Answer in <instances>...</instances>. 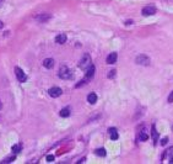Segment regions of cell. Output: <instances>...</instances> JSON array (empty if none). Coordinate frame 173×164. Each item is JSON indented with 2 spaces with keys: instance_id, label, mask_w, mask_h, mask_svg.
<instances>
[{
  "instance_id": "7c38bea8",
  "label": "cell",
  "mask_w": 173,
  "mask_h": 164,
  "mask_svg": "<svg viewBox=\"0 0 173 164\" xmlns=\"http://www.w3.org/2000/svg\"><path fill=\"white\" fill-rule=\"evenodd\" d=\"M87 101H88L90 104H91V105L96 104V102H97V95H96L95 93L88 94V96H87Z\"/></svg>"
},
{
  "instance_id": "2e32d148",
  "label": "cell",
  "mask_w": 173,
  "mask_h": 164,
  "mask_svg": "<svg viewBox=\"0 0 173 164\" xmlns=\"http://www.w3.org/2000/svg\"><path fill=\"white\" fill-rule=\"evenodd\" d=\"M60 116H62V117H69V116H70V109H68V108L63 109V110L60 111Z\"/></svg>"
},
{
  "instance_id": "6da1fadb",
  "label": "cell",
  "mask_w": 173,
  "mask_h": 164,
  "mask_svg": "<svg viewBox=\"0 0 173 164\" xmlns=\"http://www.w3.org/2000/svg\"><path fill=\"white\" fill-rule=\"evenodd\" d=\"M58 75H59L60 79L67 80V79H71L72 78V73L70 72V69L67 67V65H62L59 72H58Z\"/></svg>"
},
{
  "instance_id": "3957f363",
  "label": "cell",
  "mask_w": 173,
  "mask_h": 164,
  "mask_svg": "<svg viewBox=\"0 0 173 164\" xmlns=\"http://www.w3.org/2000/svg\"><path fill=\"white\" fill-rule=\"evenodd\" d=\"M15 75H16V78H17V80L20 81V83H25L26 79H27L26 74H25V72L21 68H19V67H15Z\"/></svg>"
},
{
  "instance_id": "ac0fdd59",
  "label": "cell",
  "mask_w": 173,
  "mask_h": 164,
  "mask_svg": "<svg viewBox=\"0 0 173 164\" xmlns=\"http://www.w3.org/2000/svg\"><path fill=\"white\" fill-rule=\"evenodd\" d=\"M96 154L100 155V157H104L106 155V149L104 148H98V149H96Z\"/></svg>"
},
{
  "instance_id": "4fadbf2b",
  "label": "cell",
  "mask_w": 173,
  "mask_h": 164,
  "mask_svg": "<svg viewBox=\"0 0 173 164\" xmlns=\"http://www.w3.org/2000/svg\"><path fill=\"white\" fill-rule=\"evenodd\" d=\"M109 133H111V139L113 141H117L118 139V132H117V128H109Z\"/></svg>"
},
{
  "instance_id": "7a4b0ae2",
  "label": "cell",
  "mask_w": 173,
  "mask_h": 164,
  "mask_svg": "<svg viewBox=\"0 0 173 164\" xmlns=\"http://www.w3.org/2000/svg\"><path fill=\"white\" fill-rule=\"evenodd\" d=\"M92 65V61H91V57H90V54H84V57L80 59V63H79V67L81 69H87L88 67H91Z\"/></svg>"
},
{
  "instance_id": "603a6c76",
  "label": "cell",
  "mask_w": 173,
  "mask_h": 164,
  "mask_svg": "<svg viewBox=\"0 0 173 164\" xmlns=\"http://www.w3.org/2000/svg\"><path fill=\"white\" fill-rule=\"evenodd\" d=\"M167 141H168V138H167V137H166V138H163L162 141H161V144H162V146H164V144L167 143Z\"/></svg>"
},
{
  "instance_id": "d6986e66",
  "label": "cell",
  "mask_w": 173,
  "mask_h": 164,
  "mask_svg": "<svg viewBox=\"0 0 173 164\" xmlns=\"http://www.w3.org/2000/svg\"><path fill=\"white\" fill-rule=\"evenodd\" d=\"M21 148H22V146H21V144H15V146L12 147V151H14V152H20Z\"/></svg>"
},
{
  "instance_id": "9c48e42d",
  "label": "cell",
  "mask_w": 173,
  "mask_h": 164,
  "mask_svg": "<svg viewBox=\"0 0 173 164\" xmlns=\"http://www.w3.org/2000/svg\"><path fill=\"white\" fill-rule=\"evenodd\" d=\"M54 64H55V62H54L53 58H47V59L43 61V65H44V68H47V69H52L54 67Z\"/></svg>"
},
{
  "instance_id": "9a60e30c",
  "label": "cell",
  "mask_w": 173,
  "mask_h": 164,
  "mask_svg": "<svg viewBox=\"0 0 173 164\" xmlns=\"http://www.w3.org/2000/svg\"><path fill=\"white\" fill-rule=\"evenodd\" d=\"M168 155H171V157H173V147H171V148H168L167 151H164V153H163V155H162V160H164L166 159Z\"/></svg>"
},
{
  "instance_id": "484cf974",
  "label": "cell",
  "mask_w": 173,
  "mask_h": 164,
  "mask_svg": "<svg viewBox=\"0 0 173 164\" xmlns=\"http://www.w3.org/2000/svg\"><path fill=\"white\" fill-rule=\"evenodd\" d=\"M1 109H3V102L0 101V110H1Z\"/></svg>"
},
{
  "instance_id": "4316f807",
  "label": "cell",
  "mask_w": 173,
  "mask_h": 164,
  "mask_svg": "<svg viewBox=\"0 0 173 164\" xmlns=\"http://www.w3.org/2000/svg\"><path fill=\"white\" fill-rule=\"evenodd\" d=\"M1 27H3V22H1V21H0V29H1Z\"/></svg>"
},
{
  "instance_id": "cb8c5ba5",
  "label": "cell",
  "mask_w": 173,
  "mask_h": 164,
  "mask_svg": "<svg viewBox=\"0 0 173 164\" xmlns=\"http://www.w3.org/2000/svg\"><path fill=\"white\" fill-rule=\"evenodd\" d=\"M84 162H85V158H84V159H80L77 163H84Z\"/></svg>"
},
{
  "instance_id": "8fae6325",
  "label": "cell",
  "mask_w": 173,
  "mask_h": 164,
  "mask_svg": "<svg viewBox=\"0 0 173 164\" xmlns=\"http://www.w3.org/2000/svg\"><path fill=\"white\" fill-rule=\"evenodd\" d=\"M152 139H153V144H157V142H159V132L156 131V125H152Z\"/></svg>"
},
{
  "instance_id": "ffe728a7",
  "label": "cell",
  "mask_w": 173,
  "mask_h": 164,
  "mask_svg": "<svg viewBox=\"0 0 173 164\" xmlns=\"http://www.w3.org/2000/svg\"><path fill=\"white\" fill-rule=\"evenodd\" d=\"M114 77H115V70H111V72L108 73V78L112 79V78H114Z\"/></svg>"
},
{
  "instance_id": "ba28073f",
  "label": "cell",
  "mask_w": 173,
  "mask_h": 164,
  "mask_svg": "<svg viewBox=\"0 0 173 164\" xmlns=\"http://www.w3.org/2000/svg\"><path fill=\"white\" fill-rule=\"evenodd\" d=\"M117 59H118V54L115 53V52H113V53H109V54H108L106 62H107V64H113V63L117 62Z\"/></svg>"
},
{
  "instance_id": "d4e9b609",
  "label": "cell",
  "mask_w": 173,
  "mask_h": 164,
  "mask_svg": "<svg viewBox=\"0 0 173 164\" xmlns=\"http://www.w3.org/2000/svg\"><path fill=\"white\" fill-rule=\"evenodd\" d=\"M169 163H172V164H173V157H171V158H169Z\"/></svg>"
},
{
  "instance_id": "7402d4cb",
  "label": "cell",
  "mask_w": 173,
  "mask_h": 164,
  "mask_svg": "<svg viewBox=\"0 0 173 164\" xmlns=\"http://www.w3.org/2000/svg\"><path fill=\"white\" fill-rule=\"evenodd\" d=\"M168 102H173V92L169 94V96H168Z\"/></svg>"
},
{
  "instance_id": "5bb4252c",
  "label": "cell",
  "mask_w": 173,
  "mask_h": 164,
  "mask_svg": "<svg viewBox=\"0 0 173 164\" xmlns=\"http://www.w3.org/2000/svg\"><path fill=\"white\" fill-rule=\"evenodd\" d=\"M49 19H51V15H48V14H42V15L37 16V20L41 21V22H46V21H48Z\"/></svg>"
},
{
  "instance_id": "8992f818",
  "label": "cell",
  "mask_w": 173,
  "mask_h": 164,
  "mask_svg": "<svg viewBox=\"0 0 173 164\" xmlns=\"http://www.w3.org/2000/svg\"><path fill=\"white\" fill-rule=\"evenodd\" d=\"M48 94L51 97H59L62 94H63V90L58 86H54V88H51L48 90Z\"/></svg>"
},
{
  "instance_id": "e0dca14e",
  "label": "cell",
  "mask_w": 173,
  "mask_h": 164,
  "mask_svg": "<svg viewBox=\"0 0 173 164\" xmlns=\"http://www.w3.org/2000/svg\"><path fill=\"white\" fill-rule=\"evenodd\" d=\"M147 138H149V136H147L145 132H140L139 136H138V139H139V141H146Z\"/></svg>"
},
{
  "instance_id": "30bf717a",
  "label": "cell",
  "mask_w": 173,
  "mask_h": 164,
  "mask_svg": "<svg viewBox=\"0 0 173 164\" xmlns=\"http://www.w3.org/2000/svg\"><path fill=\"white\" fill-rule=\"evenodd\" d=\"M67 35H64V34H60V35H58L56 37H55V42L56 43H59V45H63V43H65L67 42Z\"/></svg>"
},
{
  "instance_id": "52a82bcc",
  "label": "cell",
  "mask_w": 173,
  "mask_h": 164,
  "mask_svg": "<svg viewBox=\"0 0 173 164\" xmlns=\"http://www.w3.org/2000/svg\"><path fill=\"white\" fill-rule=\"evenodd\" d=\"M95 70H96V68H95V65H91V67H88L87 69H86V74H85V79L86 80H90L93 75H95Z\"/></svg>"
},
{
  "instance_id": "44dd1931",
  "label": "cell",
  "mask_w": 173,
  "mask_h": 164,
  "mask_svg": "<svg viewBox=\"0 0 173 164\" xmlns=\"http://www.w3.org/2000/svg\"><path fill=\"white\" fill-rule=\"evenodd\" d=\"M53 160H54V155H52V154L47 155V162H53Z\"/></svg>"
},
{
  "instance_id": "277c9868",
  "label": "cell",
  "mask_w": 173,
  "mask_h": 164,
  "mask_svg": "<svg viewBox=\"0 0 173 164\" xmlns=\"http://www.w3.org/2000/svg\"><path fill=\"white\" fill-rule=\"evenodd\" d=\"M135 62L139 65H149L150 64V58L147 56H145V54H140V56L136 57Z\"/></svg>"
},
{
  "instance_id": "5b68a950",
  "label": "cell",
  "mask_w": 173,
  "mask_h": 164,
  "mask_svg": "<svg viewBox=\"0 0 173 164\" xmlns=\"http://www.w3.org/2000/svg\"><path fill=\"white\" fill-rule=\"evenodd\" d=\"M156 7L155 6H152V5H147V6H145L144 9L141 10V14L144 15V16H151V15H155L156 14Z\"/></svg>"
}]
</instances>
